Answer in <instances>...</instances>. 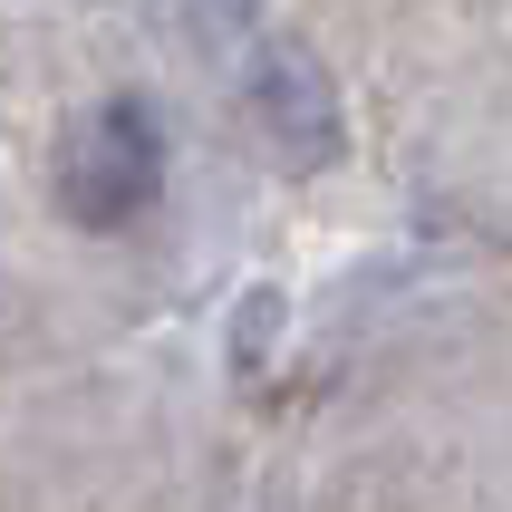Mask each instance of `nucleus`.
<instances>
[{"mask_svg":"<svg viewBox=\"0 0 512 512\" xmlns=\"http://www.w3.org/2000/svg\"><path fill=\"white\" fill-rule=\"evenodd\" d=\"M165 184H174V136L155 97H136V87L78 107L49 145V203L78 232H136L165 203Z\"/></svg>","mask_w":512,"mask_h":512,"instance_id":"f257e3e1","label":"nucleus"},{"mask_svg":"<svg viewBox=\"0 0 512 512\" xmlns=\"http://www.w3.org/2000/svg\"><path fill=\"white\" fill-rule=\"evenodd\" d=\"M242 116H252V136L271 145L281 174H319V165H339V145H348L339 78L319 68V49L271 39V29H261L252 58H242Z\"/></svg>","mask_w":512,"mask_h":512,"instance_id":"f03ea898","label":"nucleus"}]
</instances>
